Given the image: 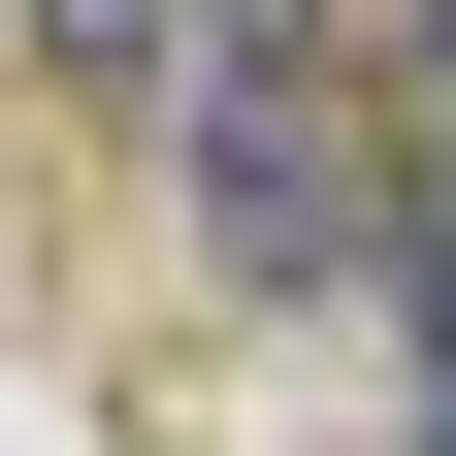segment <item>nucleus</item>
I'll return each mask as SVG.
<instances>
[{
  "instance_id": "3",
  "label": "nucleus",
  "mask_w": 456,
  "mask_h": 456,
  "mask_svg": "<svg viewBox=\"0 0 456 456\" xmlns=\"http://www.w3.org/2000/svg\"><path fill=\"white\" fill-rule=\"evenodd\" d=\"M359 359H391V456H456V261H424V294L359 326Z\"/></svg>"
},
{
  "instance_id": "1",
  "label": "nucleus",
  "mask_w": 456,
  "mask_h": 456,
  "mask_svg": "<svg viewBox=\"0 0 456 456\" xmlns=\"http://www.w3.org/2000/svg\"><path fill=\"white\" fill-rule=\"evenodd\" d=\"M131 131H163L196 294H261V326H391V294H424V98H391L359 0H196Z\"/></svg>"
},
{
  "instance_id": "2",
  "label": "nucleus",
  "mask_w": 456,
  "mask_h": 456,
  "mask_svg": "<svg viewBox=\"0 0 456 456\" xmlns=\"http://www.w3.org/2000/svg\"><path fill=\"white\" fill-rule=\"evenodd\" d=\"M0 33H33L66 98H163V33H196V0H0Z\"/></svg>"
}]
</instances>
